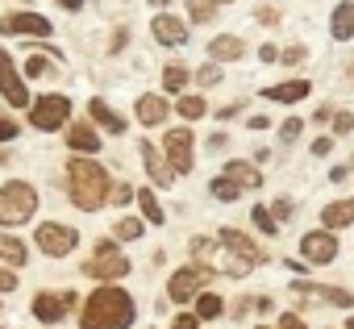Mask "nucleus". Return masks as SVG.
Returning a JSON list of instances; mask_svg holds the SVG:
<instances>
[{
  "label": "nucleus",
  "instance_id": "f704fd0d",
  "mask_svg": "<svg viewBox=\"0 0 354 329\" xmlns=\"http://www.w3.org/2000/svg\"><path fill=\"white\" fill-rule=\"evenodd\" d=\"M192 79H196L201 88H213V84H221V63H213V59H209L205 67H196V71H192Z\"/></svg>",
  "mask_w": 354,
  "mask_h": 329
},
{
  "label": "nucleus",
  "instance_id": "a878e982",
  "mask_svg": "<svg viewBox=\"0 0 354 329\" xmlns=\"http://www.w3.org/2000/svg\"><path fill=\"white\" fill-rule=\"evenodd\" d=\"M171 109L180 113V117H184L188 125H192V121H201V117L209 113V104H205V96H201V92H180V100H175Z\"/></svg>",
  "mask_w": 354,
  "mask_h": 329
},
{
  "label": "nucleus",
  "instance_id": "412c9836",
  "mask_svg": "<svg viewBox=\"0 0 354 329\" xmlns=\"http://www.w3.org/2000/svg\"><path fill=\"white\" fill-rule=\"evenodd\" d=\"M209 59L213 63H238V59H246V42L238 38V34H217L213 42H209Z\"/></svg>",
  "mask_w": 354,
  "mask_h": 329
},
{
  "label": "nucleus",
  "instance_id": "a19ab883",
  "mask_svg": "<svg viewBox=\"0 0 354 329\" xmlns=\"http://www.w3.org/2000/svg\"><path fill=\"white\" fill-rule=\"evenodd\" d=\"M333 142H337V138H333V133H321V138H317V142H313V146H308V150H313V154H317V158H325V154H333Z\"/></svg>",
  "mask_w": 354,
  "mask_h": 329
},
{
  "label": "nucleus",
  "instance_id": "6e6552de",
  "mask_svg": "<svg viewBox=\"0 0 354 329\" xmlns=\"http://www.w3.org/2000/svg\"><path fill=\"white\" fill-rule=\"evenodd\" d=\"M34 242L46 258H67L75 246H80V229L75 225H63V221H42L34 229Z\"/></svg>",
  "mask_w": 354,
  "mask_h": 329
},
{
  "label": "nucleus",
  "instance_id": "39448f33",
  "mask_svg": "<svg viewBox=\"0 0 354 329\" xmlns=\"http://www.w3.org/2000/svg\"><path fill=\"white\" fill-rule=\"evenodd\" d=\"M84 275H92V279H100V283H117V279L129 275V258L121 254V246H117L113 238H100V242L92 246L88 263H84Z\"/></svg>",
  "mask_w": 354,
  "mask_h": 329
},
{
  "label": "nucleus",
  "instance_id": "79ce46f5",
  "mask_svg": "<svg viewBox=\"0 0 354 329\" xmlns=\"http://www.w3.org/2000/svg\"><path fill=\"white\" fill-rule=\"evenodd\" d=\"M271 213H275V221H292V213H296V205H292L288 196H279V200L271 205Z\"/></svg>",
  "mask_w": 354,
  "mask_h": 329
},
{
  "label": "nucleus",
  "instance_id": "f03ea898",
  "mask_svg": "<svg viewBox=\"0 0 354 329\" xmlns=\"http://www.w3.org/2000/svg\"><path fill=\"white\" fill-rule=\"evenodd\" d=\"M109 188H113V176L100 167L92 154H71L67 162V196L80 213H96L109 205Z\"/></svg>",
  "mask_w": 354,
  "mask_h": 329
},
{
  "label": "nucleus",
  "instance_id": "473e14b6",
  "mask_svg": "<svg viewBox=\"0 0 354 329\" xmlns=\"http://www.w3.org/2000/svg\"><path fill=\"white\" fill-rule=\"evenodd\" d=\"M55 63H59V59H50V55H34V59L26 63V79H46V75L55 71Z\"/></svg>",
  "mask_w": 354,
  "mask_h": 329
},
{
  "label": "nucleus",
  "instance_id": "6ab92c4d",
  "mask_svg": "<svg viewBox=\"0 0 354 329\" xmlns=\"http://www.w3.org/2000/svg\"><path fill=\"white\" fill-rule=\"evenodd\" d=\"M308 92H313V84H308V79H283V84L263 88V100H271V104H300Z\"/></svg>",
  "mask_w": 354,
  "mask_h": 329
},
{
  "label": "nucleus",
  "instance_id": "de8ad7c7",
  "mask_svg": "<svg viewBox=\"0 0 354 329\" xmlns=\"http://www.w3.org/2000/svg\"><path fill=\"white\" fill-rule=\"evenodd\" d=\"M275 329H308L304 325V317H296V312H279V325Z\"/></svg>",
  "mask_w": 354,
  "mask_h": 329
},
{
  "label": "nucleus",
  "instance_id": "4be33fe9",
  "mask_svg": "<svg viewBox=\"0 0 354 329\" xmlns=\"http://www.w3.org/2000/svg\"><path fill=\"white\" fill-rule=\"evenodd\" d=\"M329 34H333V42H354V0H337L333 5Z\"/></svg>",
  "mask_w": 354,
  "mask_h": 329
},
{
  "label": "nucleus",
  "instance_id": "09e8293b",
  "mask_svg": "<svg viewBox=\"0 0 354 329\" xmlns=\"http://www.w3.org/2000/svg\"><path fill=\"white\" fill-rule=\"evenodd\" d=\"M350 171H354V158H350V162H337V167L329 171V180H333V184H342V180H350Z\"/></svg>",
  "mask_w": 354,
  "mask_h": 329
},
{
  "label": "nucleus",
  "instance_id": "2eb2a0df",
  "mask_svg": "<svg viewBox=\"0 0 354 329\" xmlns=\"http://www.w3.org/2000/svg\"><path fill=\"white\" fill-rule=\"evenodd\" d=\"M138 150H142V162H146L150 184H154V188H171V184H175V167L167 162V154H162V150H154V142H142Z\"/></svg>",
  "mask_w": 354,
  "mask_h": 329
},
{
  "label": "nucleus",
  "instance_id": "a18cd8bd",
  "mask_svg": "<svg viewBox=\"0 0 354 329\" xmlns=\"http://www.w3.org/2000/svg\"><path fill=\"white\" fill-rule=\"evenodd\" d=\"M171 329H201V317L196 312H180V317L171 321Z\"/></svg>",
  "mask_w": 354,
  "mask_h": 329
},
{
  "label": "nucleus",
  "instance_id": "58836bf2",
  "mask_svg": "<svg viewBox=\"0 0 354 329\" xmlns=\"http://www.w3.org/2000/svg\"><path fill=\"white\" fill-rule=\"evenodd\" d=\"M304 59H308L304 46H288V50H279V63H283V67H296V63H304Z\"/></svg>",
  "mask_w": 354,
  "mask_h": 329
},
{
  "label": "nucleus",
  "instance_id": "7ed1b4c3",
  "mask_svg": "<svg viewBox=\"0 0 354 329\" xmlns=\"http://www.w3.org/2000/svg\"><path fill=\"white\" fill-rule=\"evenodd\" d=\"M34 213H38V188L34 184H26V180L0 184V225H5V229L26 225Z\"/></svg>",
  "mask_w": 354,
  "mask_h": 329
},
{
  "label": "nucleus",
  "instance_id": "20e7f679",
  "mask_svg": "<svg viewBox=\"0 0 354 329\" xmlns=\"http://www.w3.org/2000/svg\"><path fill=\"white\" fill-rule=\"evenodd\" d=\"M213 279H217V271L209 263H201V258L196 263H184V267H175L171 279H167V300L171 304H192Z\"/></svg>",
  "mask_w": 354,
  "mask_h": 329
},
{
  "label": "nucleus",
  "instance_id": "e433bc0d",
  "mask_svg": "<svg viewBox=\"0 0 354 329\" xmlns=\"http://www.w3.org/2000/svg\"><path fill=\"white\" fill-rule=\"evenodd\" d=\"M133 196H138V192H133L129 184H113V188H109V205H117V209H121V205H129Z\"/></svg>",
  "mask_w": 354,
  "mask_h": 329
},
{
  "label": "nucleus",
  "instance_id": "7c9ffc66",
  "mask_svg": "<svg viewBox=\"0 0 354 329\" xmlns=\"http://www.w3.org/2000/svg\"><path fill=\"white\" fill-rule=\"evenodd\" d=\"M217 9H221L217 0H188V21L192 26H209L217 17Z\"/></svg>",
  "mask_w": 354,
  "mask_h": 329
},
{
  "label": "nucleus",
  "instance_id": "4c0bfd02",
  "mask_svg": "<svg viewBox=\"0 0 354 329\" xmlns=\"http://www.w3.org/2000/svg\"><path fill=\"white\" fill-rule=\"evenodd\" d=\"M329 125H333V138H346V133L354 129V113H333Z\"/></svg>",
  "mask_w": 354,
  "mask_h": 329
},
{
  "label": "nucleus",
  "instance_id": "4468645a",
  "mask_svg": "<svg viewBox=\"0 0 354 329\" xmlns=\"http://www.w3.org/2000/svg\"><path fill=\"white\" fill-rule=\"evenodd\" d=\"M150 34H154L158 46H184V42H188V21L175 17V13H154Z\"/></svg>",
  "mask_w": 354,
  "mask_h": 329
},
{
  "label": "nucleus",
  "instance_id": "864d4df0",
  "mask_svg": "<svg viewBox=\"0 0 354 329\" xmlns=\"http://www.w3.org/2000/svg\"><path fill=\"white\" fill-rule=\"evenodd\" d=\"M59 9H67V13H80V9H84V0H59Z\"/></svg>",
  "mask_w": 354,
  "mask_h": 329
},
{
  "label": "nucleus",
  "instance_id": "9b49d317",
  "mask_svg": "<svg viewBox=\"0 0 354 329\" xmlns=\"http://www.w3.org/2000/svg\"><path fill=\"white\" fill-rule=\"evenodd\" d=\"M75 304H80V296H75V292H38L30 308H34V317H38L42 325H59Z\"/></svg>",
  "mask_w": 354,
  "mask_h": 329
},
{
  "label": "nucleus",
  "instance_id": "37998d69",
  "mask_svg": "<svg viewBox=\"0 0 354 329\" xmlns=\"http://www.w3.org/2000/svg\"><path fill=\"white\" fill-rule=\"evenodd\" d=\"M213 246H217L213 238H192V254H196L201 263H209V254H213Z\"/></svg>",
  "mask_w": 354,
  "mask_h": 329
},
{
  "label": "nucleus",
  "instance_id": "ddd939ff",
  "mask_svg": "<svg viewBox=\"0 0 354 329\" xmlns=\"http://www.w3.org/2000/svg\"><path fill=\"white\" fill-rule=\"evenodd\" d=\"M0 30H5V34H26V38H50L55 34V26L42 13H34V9H17L13 17L0 21Z\"/></svg>",
  "mask_w": 354,
  "mask_h": 329
},
{
  "label": "nucleus",
  "instance_id": "5701e85b",
  "mask_svg": "<svg viewBox=\"0 0 354 329\" xmlns=\"http://www.w3.org/2000/svg\"><path fill=\"white\" fill-rule=\"evenodd\" d=\"M221 176H230L242 192H254V188H263V176H259V167L254 162H246V158H230L225 167H221Z\"/></svg>",
  "mask_w": 354,
  "mask_h": 329
},
{
  "label": "nucleus",
  "instance_id": "6e6d98bb",
  "mask_svg": "<svg viewBox=\"0 0 354 329\" xmlns=\"http://www.w3.org/2000/svg\"><path fill=\"white\" fill-rule=\"evenodd\" d=\"M254 312H271V296H259L254 300Z\"/></svg>",
  "mask_w": 354,
  "mask_h": 329
},
{
  "label": "nucleus",
  "instance_id": "8fccbe9b",
  "mask_svg": "<svg viewBox=\"0 0 354 329\" xmlns=\"http://www.w3.org/2000/svg\"><path fill=\"white\" fill-rule=\"evenodd\" d=\"M225 146H230V133H225V129H217V133L209 138V150H225Z\"/></svg>",
  "mask_w": 354,
  "mask_h": 329
},
{
  "label": "nucleus",
  "instance_id": "dca6fc26",
  "mask_svg": "<svg viewBox=\"0 0 354 329\" xmlns=\"http://www.w3.org/2000/svg\"><path fill=\"white\" fill-rule=\"evenodd\" d=\"M171 113H175V109H171L158 92H142V96H138V104H133V117H138V125H146V129L162 125Z\"/></svg>",
  "mask_w": 354,
  "mask_h": 329
},
{
  "label": "nucleus",
  "instance_id": "9d476101",
  "mask_svg": "<svg viewBox=\"0 0 354 329\" xmlns=\"http://www.w3.org/2000/svg\"><path fill=\"white\" fill-rule=\"evenodd\" d=\"M300 258L308 263V267H329L333 258H337V238H333V229H308L304 238H300Z\"/></svg>",
  "mask_w": 354,
  "mask_h": 329
},
{
  "label": "nucleus",
  "instance_id": "f3484780",
  "mask_svg": "<svg viewBox=\"0 0 354 329\" xmlns=\"http://www.w3.org/2000/svg\"><path fill=\"white\" fill-rule=\"evenodd\" d=\"M67 146H71V154H96V150L104 146L96 121H92V117H88V121H71V125H67Z\"/></svg>",
  "mask_w": 354,
  "mask_h": 329
},
{
  "label": "nucleus",
  "instance_id": "cd10ccee",
  "mask_svg": "<svg viewBox=\"0 0 354 329\" xmlns=\"http://www.w3.org/2000/svg\"><path fill=\"white\" fill-rule=\"evenodd\" d=\"M188 79H192V71H188L184 63H167V67H162V88L175 92V96L188 92Z\"/></svg>",
  "mask_w": 354,
  "mask_h": 329
},
{
  "label": "nucleus",
  "instance_id": "c756f323",
  "mask_svg": "<svg viewBox=\"0 0 354 329\" xmlns=\"http://www.w3.org/2000/svg\"><path fill=\"white\" fill-rule=\"evenodd\" d=\"M250 221H254V229H259L263 238H275V234H279V221H275L271 205H254V209H250Z\"/></svg>",
  "mask_w": 354,
  "mask_h": 329
},
{
  "label": "nucleus",
  "instance_id": "ea45409f",
  "mask_svg": "<svg viewBox=\"0 0 354 329\" xmlns=\"http://www.w3.org/2000/svg\"><path fill=\"white\" fill-rule=\"evenodd\" d=\"M21 133V125L13 121V117H5V113H0V142H13Z\"/></svg>",
  "mask_w": 354,
  "mask_h": 329
},
{
  "label": "nucleus",
  "instance_id": "a211bd4d",
  "mask_svg": "<svg viewBox=\"0 0 354 329\" xmlns=\"http://www.w3.org/2000/svg\"><path fill=\"white\" fill-rule=\"evenodd\" d=\"M296 296H313V300H325V304H337V308H354V296L346 288H329V283H313V279H296L292 283Z\"/></svg>",
  "mask_w": 354,
  "mask_h": 329
},
{
  "label": "nucleus",
  "instance_id": "49530a36",
  "mask_svg": "<svg viewBox=\"0 0 354 329\" xmlns=\"http://www.w3.org/2000/svg\"><path fill=\"white\" fill-rule=\"evenodd\" d=\"M17 288V275H13V267L9 263H0V292H13Z\"/></svg>",
  "mask_w": 354,
  "mask_h": 329
},
{
  "label": "nucleus",
  "instance_id": "393cba45",
  "mask_svg": "<svg viewBox=\"0 0 354 329\" xmlns=\"http://www.w3.org/2000/svg\"><path fill=\"white\" fill-rule=\"evenodd\" d=\"M0 263H9V267H26L30 263V246L17 234H9V229H0Z\"/></svg>",
  "mask_w": 354,
  "mask_h": 329
},
{
  "label": "nucleus",
  "instance_id": "bb28decb",
  "mask_svg": "<svg viewBox=\"0 0 354 329\" xmlns=\"http://www.w3.org/2000/svg\"><path fill=\"white\" fill-rule=\"evenodd\" d=\"M192 304H196V308H192V312H196V317H201V321H217V317H221V312H225V300H221V296H217V292H209V288H205V292H201V296H196V300H192Z\"/></svg>",
  "mask_w": 354,
  "mask_h": 329
},
{
  "label": "nucleus",
  "instance_id": "423d86ee",
  "mask_svg": "<svg viewBox=\"0 0 354 329\" xmlns=\"http://www.w3.org/2000/svg\"><path fill=\"white\" fill-rule=\"evenodd\" d=\"M162 154L175 167V176H192V167H196V133H192L188 121L162 133Z\"/></svg>",
  "mask_w": 354,
  "mask_h": 329
},
{
  "label": "nucleus",
  "instance_id": "1a4fd4ad",
  "mask_svg": "<svg viewBox=\"0 0 354 329\" xmlns=\"http://www.w3.org/2000/svg\"><path fill=\"white\" fill-rule=\"evenodd\" d=\"M217 246H221L225 254H234L238 263H246V267H263V263H267V250H263L250 234H242V229H234V225H225V229H221Z\"/></svg>",
  "mask_w": 354,
  "mask_h": 329
},
{
  "label": "nucleus",
  "instance_id": "bf43d9fd",
  "mask_svg": "<svg viewBox=\"0 0 354 329\" xmlns=\"http://www.w3.org/2000/svg\"><path fill=\"white\" fill-rule=\"evenodd\" d=\"M217 5H234V0H217Z\"/></svg>",
  "mask_w": 354,
  "mask_h": 329
},
{
  "label": "nucleus",
  "instance_id": "13d9d810",
  "mask_svg": "<svg viewBox=\"0 0 354 329\" xmlns=\"http://www.w3.org/2000/svg\"><path fill=\"white\" fill-rule=\"evenodd\" d=\"M342 329H354V317H346V325H342Z\"/></svg>",
  "mask_w": 354,
  "mask_h": 329
},
{
  "label": "nucleus",
  "instance_id": "aec40b11",
  "mask_svg": "<svg viewBox=\"0 0 354 329\" xmlns=\"http://www.w3.org/2000/svg\"><path fill=\"white\" fill-rule=\"evenodd\" d=\"M88 117L96 121V129H104V133H113V138H121V133H125V117H121V113H113V104H109V100H100V96H92V100H88Z\"/></svg>",
  "mask_w": 354,
  "mask_h": 329
},
{
  "label": "nucleus",
  "instance_id": "72a5a7b5",
  "mask_svg": "<svg viewBox=\"0 0 354 329\" xmlns=\"http://www.w3.org/2000/svg\"><path fill=\"white\" fill-rule=\"evenodd\" d=\"M209 192H213V196H217V200H225V205H230V200H238V196H242V188H238V184H234V180H230V176H217V180H213V184H209Z\"/></svg>",
  "mask_w": 354,
  "mask_h": 329
},
{
  "label": "nucleus",
  "instance_id": "c9c22d12",
  "mask_svg": "<svg viewBox=\"0 0 354 329\" xmlns=\"http://www.w3.org/2000/svg\"><path fill=\"white\" fill-rule=\"evenodd\" d=\"M304 133V121L300 117H288V121H279V142H296Z\"/></svg>",
  "mask_w": 354,
  "mask_h": 329
},
{
  "label": "nucleus",
  "instance_id": "0eeeda50",
  "mask_svg": "<svg viewBox=\"0 0 354 329\" xmlns=\"http://www.w3.org/2000/svg\"><path fill=\"white\" fill-rule=\"evenodd\" d=\"M67 121H71V100L67 96H38V100H30V125L38 129V133H55V129H67Z\"/></svg>",
  "mask_w": 354,
  "mask_h": 329
},
{
  "label": "nucleus",
  "instance_id": "603ef678",
  "mask_svg": "<svg viewBox=\"0 0 354 329\" xmlns=\"http://www.w3.org/2000/svg\"><path fill=\"white\" fill-rule=\"evenodd\" d=\"M325 121H333V109H329V104H325V109H317V113H313V125H325Z\"/></svg>",
  "mask_w": 354,
  "mask_h": 329
},
{
  "label": "nucleus",
  "instance_id": "c85d7f7f",
  "mask_svg": "<svg viewBox=\"0 0 354 329\" xmlns=\"http://www.w3.org/2000/svg\"><path fill=\"white\" fill-rule=\"evenodd\" d=\"M133 200H138V209H142V217H146L150 225H162V221H167V213H162V205L154 200V192H150V188H142Z\"/></svg>",
  "mask_w": 354,
  "mask_h": 329
},
{
  "label": "nucleus",
  "instance_id": "b1692460",
  "mask_svg": "<svg viewBox=\"0 0 354 329\" xmlns=\"http://www.w3.org/2000/svg\"><path fill=\"white\" fill-rule=\"evenodd\" d=\"M321 225L325 229H346V225H354V196H342V200H333V205H325L321 209Z\"/></svg>",
  "mask_w": 354,
  "mask_h": 329
},
{
  "label": "nucleus",
  "instance_id": "c03bdc74",
  "mask_svg": "<svg viewBox=\"0 0 354 329\" xmlns=\"http://www.w3.org/2000/svg\"><path fill=\"white\" fill-rule=\"evenodd\" d=\"M254 17H259L263 26H279V9H275V5H259V9H254Z\"/></svg>",
  "mask_w": 354,
  "mask_h": 329
},
{
  "label": "nucleus",
  "instance_id": "f257e3e1",
  "mask_svg": "<svg viewBox=\"0 0 354 329\" xmlns=\"http://www.w3.org/2000/svg\"><path fill=\"white\" fill-rule=\"evenodd\" d=\"M133 321H138V304L117 283H100L80 304V329H129Z\"/></svg>",
  "mask_w": 354,
  "mask_h": 329
},
{
  "label": "nucleus",
  "instance_id": "4d7b16f0",
  "mask_svg": "<svg viewBox=\"0 0 354 329\" xmlns=\"http://www.w3.org/2000/svg\"><path fill=\"white\" fill-rule=\"evenodd\" d=\"M171 5V0H150V9H167Z\"/></svg>",
  "mask_w": 354,
  "mask_h": 329
},
{
  "label": "nucleus",
  "instance_id": "2f4dec72",
  "mask_svg": "<svg viewBox=\"0 0 354 329\" xmlns=\"http://www.w3.org/2000/svg\"><path fill=\"white\" fill-rule=\"evenodd\" d=\"M142 229H146V217H121V221L113 225V234H117V238H125V242H138V238H142Z\"/></svg>",
  "mask_w": 354,
  "mask_h": 329
},
{
  "label": "nucleus",
  "instance_id": "052dcab7",
  "mask_svg": "<svg viewBox=\"0 0 354 329\" xmlns=\"http://www.w3.org/2000/svg\"><path fill=\"white\" fill-rule=\"evenodd\" d=\"M259 329H267V325H259Z\"/></svg>",
  "mask_w": 354,
  "mask_h": 329
},
{
  "label": "nucleus",
  "instance_id": "5fc2aeb1",
  "mask_svg": "<svg viewBox=\"0 0 354 329\" xmlns=\"http://www.w3.org/2000/svg\"><path fill=\"white\" fill-rule=\"evenodd\" d=\"M267 125H271V121H267L263 113H254V117H250V129H267Z\"/></svg>",
  "mask_w": 354,
  "mask_h": 329
},
{
  "label": "nucleus",
  "instance_id": "3c124183",
  "mask_svg": "<svg viewBox=\"0 0 354 329\" xmlns=\"http://www.w3.org/2000/svg\"><path fill=\"white\" fill-rule=\"evenodd\" d=\"M259 59H263V63H275V59H279V46H271V42L259 46Z\"/></svg>",
  "mask_w": 354,
  "mask_h": 329
},
{
  "label": "nucleus",
  "instance_id": "f8f14e48",
  "mask_svg": "<svg viewBox=\"0 0 354 329\" xmlns=\"http://www.w3.org/2000/svg\"><path fill=\"white\" fill-rule=\"evenodd\" d=\"M0 96L9 100V109H30V88H26V75L13 67L9 50H0Z\"/></svg>",
  "mask_w": 354,
  "mask_h": 329
}]
</instances>
